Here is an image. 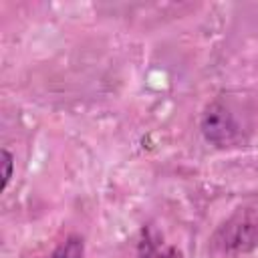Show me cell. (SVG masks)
<instances>
[{"label": "cell", "instance_id": "6da1fadb", "mask_svg": "<svg viewBox=\"0 0 258 258\" xmlns=\"http://www.w3.org/2000/svg\"><path fill=\"white\" fill-rule=\"evenodd\" d=\"M212 246L220 254H246L258 246V212L252 208L236 210L214 234Z\"/></svg>", "mask_w": 258, "mask_h": 258}, {"label": "cell", "instance_id": "7a4b0ae2", "mask_svg": "<svg viewBox=\"0 0 258 258\" xmlns=\"http://www.w3.org/2000/svg\"><path fill=\"white\" fill-rule=\"evenodd\" d=\"M200 129L204 139L218 149L236 147L242 141V127L238 125L234 113L218 99L206 105L200 119Z\"/></svg>", "mask_w": 258, "mask_h": 258}, {"label": "cell", "instance_id": "3957f363", "mask_svg": "<svg viewBox=\"0 0 258 258\" xmlns=\"http://www.w3.org/2000/svg\"><path fill=\"white\" fill-rule=\"evenodd\" d=\"M137 258H181L177 248L163 242V238L153 230H143V236L137 246Z\"/></svg>", "mask_w": 258, "mask_h": 258}, {"label": "cell", "instance_id": "277c9868", "mask_svg": "<svg viewBox=\"0 0 258 258\" xmlns=\"http://www.w3.org/2000/svg\"><path fill=\"white\" fill-rule=\"evenodd\" d=\"M42 258H85V242L81 236L71 234Z\"/></svg>", "mask_w": 258, "mask_h": 258}, {"label": "cell", "instance_id": "5b68a950", "mask_svg": "<svg viewBox=\"0 0 258 258\" xmlns=\"http://www.w3.org/2000/svg\"><path fill=\"white\" fill-rule=\"evenodd\" d=\"M12 171H14V157L12 153L4 147L2 149V191L8 187L10 179H12Z\"/></svg>", "mask_w": 258, "mask_h": 258}]
</instances>
